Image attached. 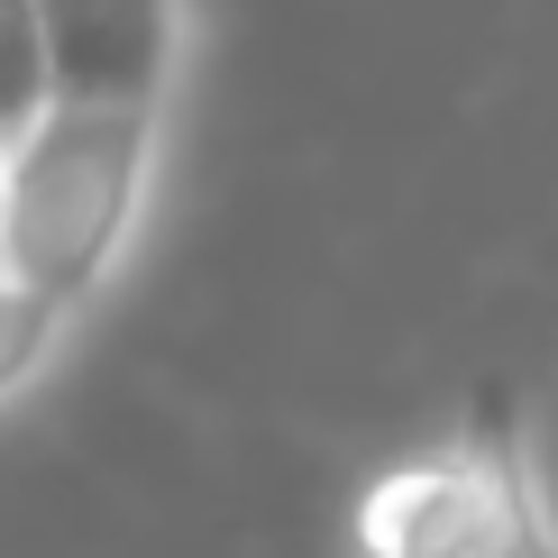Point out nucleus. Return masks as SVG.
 Segmentation results:
<instances>
[{"label": "nucleus", "instance_id": "obj_1", "mask_svg": "<svg viewBox=\"0 0 558 558\" xmlns=\"http://www.w3.org/2000/svg\"><path fill=\"white\" fill-rule=\"evenodd\" d=\"M174 110L129 101H46L0 147V275L56 312H92L147 247L166 193Z\"/></svg>", "mask_w": 558, "mask_h": 558}, {"label": "nucleus", "instance_id": "obj_3", "mask_svg": "<svg viewBox=\"0 0 558 558\" xmlns=\"http://www.w3.org/2000/svg\"><path fill=\"white\" fill-rule=\"evenodd\" d=\"M56 101H129L174 110L193 10L183 0H37Z\"/></svg>", "mask_w": 558, "mask_h": 558}, {"label": "nucleus", "instance_id": "obj_5", "mask_svg": "<svg viewBox=\"0 0 558 558\" xmlns=\"http://www.w3.org/2000/svg\"><path fill=\"white\" fill-rule=\"evenodd\" d=\"M56 101V74H46V28L37 0H0V147Z\"/></svg>", "mask_w": 558, "mask_h": 558}, {"label": "nucleus", "instance_id": "obj_4", "mask_svg": "<svg viewBox=\"0 0 558 558\" xmlns=\"http://www.w3.org/2000/svg\"><path fill=\"white\" fill-rule=\"evenodd\" d=\"M83 320L74 312H56V302H37L19 275H0V412L10 403H28V393L64 366V348H74Z\"/></svg>", "mask_w": 558, "mask_h": 558}, {"label": "nucleus", "instance_id": "obj_2", "mask_svg": "<svg viewBox=\"0 0 558 558\" xmlns=\"http://www.w3.org/2000/svg\"><path fill=\"white\" fill-rule=\"evenodd\" d=\"M348 558H558L541 430L513 412H476L468 430L403 449L348 504Z\"/></svg>", "mask_w": 558, "mask_h": 558}]
</instances>
